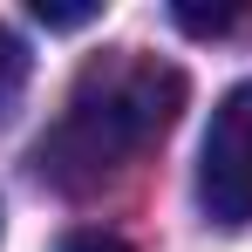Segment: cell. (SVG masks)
I'll list each match as a JSON object with an SVG mask.
<instances>
[{
  "instance_id": "obj_5",
  "label": "cell",
  "mask_w": 252,
  "mask_h": 252,
  "mask_svg": "<svg viewBox=\"0 0 252 252\" xmlns=\"http://www.w3.org/2000/svg\"><path fill=\"white\" fill-rule=\"evenodd\" d=\"M239 14L232 7H218V14H198V7H177V28H191V34H225Z\"/></svg>"
},
{
  "instance_id": "obj_4",
  "label": "cell",
  "mask_w": 252,
  "mask_h": 252,
  "mask_svg": "<svg viewBox=\"0 0 252 252\" xmlns=\"http://www.w3.org/2000/svg\"><path fill=\"white\" fill-rule=\"evenodd\" d=\"M55 252H129V246L116 239V232H95V225H82V232H68Z\"/></svg>"
},
{
  "instance_id": "obj_3",
  "label": "cell",
  "mask_w": 252,
  "mask_h": 252,
  "mask_svg": "<svg viewBox=\"0 0 252 252\" xmlns=\"http://www.w3.org/2000/svg\"><path fill=\"white\" fill-rule=\"evenodd\" d=\"M21 89H28V48H21V34L0 21V116L21 102Z\"/></svg>"
},
{
  "instance_id": "obj_6",
  "label": "cell",
  "mask_w": 252,
  "mask_h": 252,
  "mask_svg": "<svg viewBox=\"0 0 252 252\" xmlns=\"http://www.w3.org/2000/svg\"><path fill=\"white\" fill-rule=\"evenodd\" d=\"M95 14H102V7H34V21H48V28H82V21H95Z\"/></svg>"
},
{
  "instance_id": "obj_1",
  "label": "cell",
  "mask_w": 252,
  "mask_h": 252,
  "mask_svg": "<svg viewBox=\"0 0 252 252\" xmlns=\"http://www.w3.org/2000/svg\"><path fill=\"white\" fill-rule=\"evenodd\" d=\"M177 109H184V68H170L143 48H109L75 75L55 129L34 143V170L55 191L89 198L143 164L170 136Z\"/></svg>"
},
{
  "instance_id": "obj_2",
  "label": "cell",
  "mask_w": 252,
  "mask_h": 252,
  "mask_svg": "<svg viewBox=\"0 0 252 252\" xmlns=\"http://www.w3.org/2000/svg\"><path fill=\"white\" fill-rule=\"evenodd\" d=\"M198 205L211 225H252V82L225 89L198 150Z\"/></svg>"
}]
</instances>
